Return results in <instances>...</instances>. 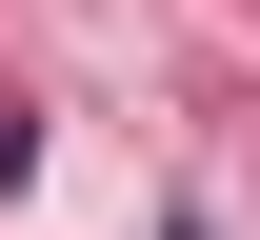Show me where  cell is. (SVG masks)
Instances as JSON below:
<instances>
[{
  "mask_svg": "<svg viewBox=\"0 0 260 240\" xmlns=\"http://www.w3.org/2000/svg\"><path fill=\"white\" fill-rule=\"evenodd\" d=\"M20 180H40V120H0V200H20Z\"/></svg>",
  "mask_w": 260,
  "mask_h": 240,
  "instance_id": "cell-1",
  "label": "cell"
}]
</instances>
